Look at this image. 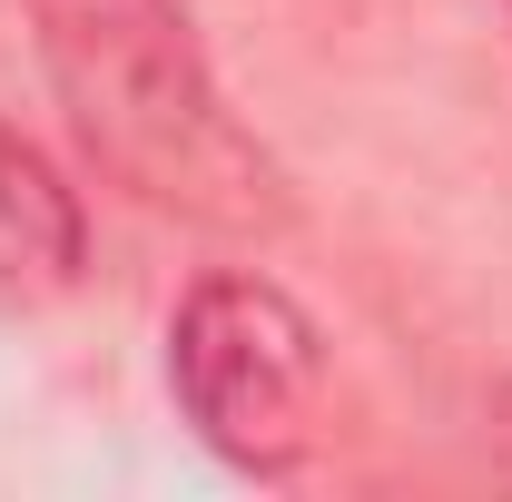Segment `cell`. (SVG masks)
I'll return each instance as SVG.
<instances>
[{"mask_svg":"<svg viewBox=\"0 0 512 502\" xmlns=\"http://www.w3.org/2000/svg\"><path fill=\"white\" fill-rule=\"evenodd\" d=\"M89 266V217L79 188L0 119V315H40L60 306Z\"/></svg>","mask_w":512,"mask_h":502,"instance_id":"3957f363","label":"cell"},{"mask_svg":"<svg viewBox=\"0 0 512 502\" xmlns=\"http://www.w3.org/2000/svg\"><path fill=\"white\" fill-rule=\"evenodd\" d=\"M20 10L69 109V138L89 148L99 178L217 237L286 227V168L227 109L188 0H20Z\"/></svg>","mask_w":512,"mask_h":502,"instance_id":"6da1fadb","label":"cell"},{"mask_svg":"<svg viewBox=\"0 0 512 502\" xmlns=\"http://www.w3.org/2000/svg\"><path fill=\"white\" fill-rule=\"evenodd\" d=\"M168 384L237 473H296L325 424V335L276 276H197L168 315Z\"/></svg>","mask_w":512,"mask_h":502,"instance_id":"7a4b0ae2","label":"cell"},{"mask_svg":"<svg viewBox=\"0 0 512 502\" xmlns=\"http://www.w3.org/2000/svg\"><path fill=\"white\" fill-rule=\"evenodd\" d=\"M503 414H512V384H503Z\"/></svg>","mask_w":512,"mask_h":502,"instance_id":"277c9868","label":"cell"}]
</instances>
